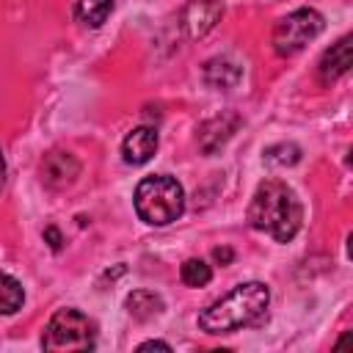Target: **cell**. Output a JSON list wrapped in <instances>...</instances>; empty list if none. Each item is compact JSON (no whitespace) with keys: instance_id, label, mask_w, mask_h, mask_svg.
<instances>
[{"instance_id":"5","label":"cell","mask_w":353,"mask_h":353,"mask_svg":"<svg viewBox=\"0 0 353 353\" xmlns=\"http://www.w3.org/2000/svg\"><path fill=\"white\" fill-rule=\"evenodd\" d=\"M323 17L314 8H298L287 17H281L273 28V50L279 55H295L298 50H303L312 39L320 36L323 30Z\"/></svg>"},{"instance_id":"9","label":"cell","mask_w":353,"mask_h":353,"mask_svg":"<svg viewBox=\"0 0 353 353\" xmlns=\"http://www.w3.org/2000/svg\"><path fill=\"white\" fill-rule=\"evenodd\" d=\"M154 152H157V130L154 127H135L121 143V154L130 165H143L146 160H152Z\"/></svg>"},{"instance_id":"1","label":"cell","mask_w":353,"mask_h":353,"mask_svg":"<svg viewBox=\"0 0 353 353\" xmlns=\"http://www.w3.org/2000/svg\"><path fill=\"white\" fill-rule=\"evenodd\" d=\"M303 221L301 201L295 190L281 179H265L248 204V223L265 234H270L276 243H287L298 234Z\"/></svg>"},{"instance_id":"3","label":"cell","mask_w":353,"mask_h":353,"mask_svg":"<svg viewBox=\"0 0 353 353\" xmlns=\"http://www.w3.org/2000/svg\"><path fill=\"white\" fill-rule=\"evenodd\" d=\"M185 210V190L174 176L152 174L135 188V212L152 226H165L176 221Z\"/></svg>"},{"instance_id":"10","label":"cell","mask_w":353,"mask_h":353,"mask_svg":"<svg viewBox=\"0 0 353 353\" xmlns=\"http://www.w3.org/2000/svg\"><path fill=\"white\" fill-rule=\"evenodd\" d=\"M350 69V39L342 36L336 44H331V50H325V55L320 58L317 74L323 83H331L336 77H342Z\"/></svg>"},{"instance_id":"19","label":"cell","mask_w":353,"mask_h":353,"mask_svg":"<svg viewBox=\"0 0 353 353\" xmlns=\"http://www.w3.org/2000/svg\"><path fill=\"white\" fill-rule=\"evenodd\" d=\"M212 254H215L218 262H229V259H232V251H229V248H215Z\"/></svg>"},{"instance_id":"15","label":"cell","mask_w":353,"mask_h":353,"mask_svg":"<svg viewBox=\"0 0 353 353\" xmlns=\"http://www.w3.org/2000/svg\"><path fill=\"white\" fill-rule=\"evenodd\" d=\"M179 279H182V284H188V287H204V284H210L212 270H210V265H207L204 259H188V262L179 268Z\"/></svg>"},{"instance_id":"14","label":"cell","mask_w":353,"mask_h":353,"mask_svg":"<svg viewBox=\"0 0 353 353\" xmlns=\"http://www.w3.org/2000/svg\"><path fill=\"white\" fill-rule=\"evenodd\" d=\"M22 301H25L22 284L14 276L0 273V314H14L17 309H22Z\"/></svg>"},{"instance_id":"20","label":"cell","mask_w":353,"mask_h":353,"mask_svg":"<svg viewBox=\"0 0 353 353\" xmlns=\"http://www.w3.org/2000/svg\"><path fill=\"white\" fill-rule=\"evenodd\" d=\"M6 185V160H3V152H0V190Z\"/></svg>"},{"instance_id":"17","label":"cell","mask_w":353,"mask_h":353,"mask_svg":"<svg viewBox=\"0 0 353 353\" xmlns=\"http://www.w3.org/2000/svg\"><path fill=\"white\" fill-rule=\"evenodd\" d=\"M171 350V345L168 342H157V339H149V342H143V345H138V350Z\"/></svg>"},{"instance_id":"4","label":"cell","mask_w":353,"mask_h":353,"mask_svg":"<svg viewBox=\"0 0 353 353\" xmlns=\"http://www.w3.org/2000/svg\"><path fill=\"white\" fill-rule=\"evenodd\" d=\"M41 347L52 353L91 350L94 347V323L77 309H58L41 336Z\"/></svg>"},{"instance_id":"12","label":"cell","mask_w":353,"mask_h":353,"mask_svg":"<svg viewBox=\"0 0 353 353\" xmlns=\"http://www.w3.org/2000/svg\"><path fill=\"white\" fill-rule=\"evenodd\" d=\"M113 3H116V0H77L74 17H77L83 25H88V28H99V25L110 17Z\"/></svg>"},{"instance_id":"18","label":"cell","mask_w":353,"mask_h":353,"mask_svg":"<svg viewBox=\"0 0 353 353\" xmlns=\"http://www.w3.org/2000/svg\"><path fill=\"white\" fill-rule=\"evenodd\" d=\"M44 237H47V240H50V245H52V248H55V251H58V248H61V234H58V229H52V226H50V229H47V232H44Z\"/></svg>"},{"instance_id":"16","label":"cell","mask_w":353,"mask_h":353,"mask_svg":"<svg viewBox=\"0 0 353 353\" xmlns=\"http://www.w3.org/2000/svg\"><path fill=\"white\" fill-rule=\"evenodd\" d=\"M265 160L270 165H292V163L301 160V149L295 143H276L265 152Z\"/></svg>"},{"instance_id":"8","label":"cell","mask_w":353,"mask_h":353,"mask_svg":"<svg viewBox=\"0 0 353 353\" xmlns=\"http://www.w3.org/2000/svg\"><path fill=\"white\" fill-rule=\"evenodd\" d=\"M80 174V163L69 152H50L41 163V179L50 188H66Z\"/></svg>"},{"instance_id":"7","label":"cell","mask_w":353,"mask_h":353,"mask_svg":"<svg viewBox=\"0 0 353 353\" xmlns=\"http://www.w3.org/2000/svg\"><path fill=\"white\" fill-rule=\"evenodd\" d=\"M240 127V116L237 113H221L215 119H210L201 130H199V146L204 154H215L218 149H223V143L234 135V130Z\"/></svg>"},{"instance_id":"2","label":"cell","mask_w":353,"mask_h":353,"mask_svg":"<svg viewBox=\"0 0 353 353\" xmlns=\"http://www.w3.org/2000/svg\"><path fill=\"white\" fill-rule=\"evenodd\" d=\"M270 303V290L262 281L237 284L232 292L210 303L199 314V328L207 334H229L243 325L256 323Z\"/></svg>"},{"instance_id":"11","label":"cell","mask_w":353,"mask_h":353,"mask_svg":"<svg viewBox=\"0 0 353 353\" xmlns=\"http://www.w3.org/2000/svg\"><path fill=\"white\" fill-rule=\"evenodd\" d=\"M240 77H243V69L226 58H212L204 63V80L212 88H232L240 83Z\"/></svg>"},{"instance_id":"6","label":"cell","mask_w":353,"mask_h":353,"mask_svg":"<svg viewBox=\"0 0 353 353\" xmlns=\"http://www.w3.org/2000/svg\"><path fill=\"white\" fill-rule=\"evenodd\" d=\"M221 14H223V8L218 0H190L182 11V28L190 39H201L204 33H210L215 28Z\"/></svg>"},{"instance_id":"13","label":"cell","mask_w":353,"mask_h":353,"mask_svg":"<svg viewBox=\"0 0 353 353\" xmlns=\"http://www.w3.org/2000/svg\"><path fill=\"white\" fill-rule=\"evenodd\" d=\"M127 309L135 320H149V317L163 312V301H160V295H154L149 290H138L127 298Z\"/></svg>"}]
</instances>
